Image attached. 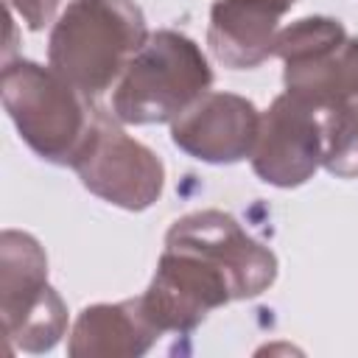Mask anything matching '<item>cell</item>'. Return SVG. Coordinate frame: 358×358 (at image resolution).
I'll list each match as a JSON object with an SVG mask.
<instances>
[{"mask_svg": "<svg viewBox=\"0 0 358 358\" xmlns=\"http://www.w3.org/2000/svg\"><path fill=\"white\" fill-rule=\"evenodd\" d=\"M145 39V14L134 0H73L50 28L48 64L92 101L115 90Z\"/></svg>", "mask_w": 358, "mask_h": 358, "instance_id": "6da1fadb", "label": "cell"}, {"mask_svg": "<svg viewBox=\"0 0 358 358\" xmlns=\"http://www.w3.org/2000/svg\"><path fill=\"white\" fill-rule=\"evenodd\" d=\"M213 70L204 50L185 34H148L112 92V115L129 126L173 123L210 92Z\"/></svg>", "mask_w": 358, "mask_h": 358, "instance_id": "7a4b0ae2", "label": "cell"}, {"mask_svg": "<svg viewBox=\"0 0 358 358\" xmlns=\"http://www.w3.org/2000/svg\"><path fill=\"white\" fill-rule=\"evenodd\" d=\"M0 95L17 134L36 157L53 165H73L98 112L81 90L50 64L17 59L6 62L0 73Z\"/></svg>", "mask_w": 358, "mask_h": 358, "instance_id": "3957f363", "label": "cell"}, {"mask_svg": "<svg viewBox=\"0 0 358 358\" xmlns=\"http://www.w3.org/2000/svg\"><path fill=\"white\" fill-rule=\"evenodd\" d=\"M285 92L319 115L358 101V36L333 17H302L277 31Z\"/></svg>", "mask_w": 358, "mask_h": 358, "instance_id": "277c9868", "label": "cell"}, {"mask_svg": "<svg viewBox=\"0 0 358 358\" xmlns=\"http://www.w3.org/2000/svg\"><path fill=\"white\" fill-rule=\"evenodd\" d=\"M0 313L8 344L25 352H48L67 333V308L48 282L45 249L20 229L0 235Z\"/></svg>", "mask_w": 358, "mask_h": 358, "instance_id": "5b68a950", "label": "cell"}, {"mask_svg": "<svg viewBox=\"0 0 358 358\" xmlns=\"http://www.w3.org/2000/svg\"><path fill=\"white\" fill-rule=\"evenodd\" d=\"M241 299L235 277L213 260L207 252L165 238L157 271L140 294L145 316L157 324L159 333H190L207 313Z\"/></svg>", "mask_w": 358, "mask_h": 358, "instance_id": "8992f818", "label": "cell"}, {"mask_svg": "<svg viewBox=\"0 0 358 358\" xmlns=\"http://www.w3.org/2000/svg\"><path fill=\"white\" fill-rule=\"evenodd\" d=\"M70 168L92 196L129 213L148 210L165 187L162 159L126 134L115 115L101 109L95 112L90 134Z\"/></svg>", "mask_w": 358, "mask_h": 358, "instance_id": "52a82bcc", "label": "cell"}, {"mask_svg": "<svg viewBox=\"0 0 358 358\" xmlns=\"http://www.w3.org/2000/svg\"><path fill=\"white\" fill-rule=\"evenodd\" d=\"M324 129L322 115L294 95L282 92L260 112V129L252 148V171L271 187H299L322 165Z\"/></svg>", "mask_w": 358, "mask_h": 358, "instance_id": "ba28073f", "label": "cell"}, {"mask_svg": "<svg viewBox=\"0 0 358 358\" xmlns=\"http://www.w3.org/2000/svg\"><path fill=\"white\" fill-rule=\"evenodd\" d=\"M260 129L257 106L235 92H207L171 123V140L187 157L210 165H235L252 157Z\"/></svg>", "mask_w": 358, "mask_h": 358, "instance_id": "9c48e42d", "label": "cell"}, {"mask_svg": "<svg viewBox=\"0 0 358 358\" xmlns=\"http://www.w3.org/2000/svg\"><path fill=\"white\" fill-rule=\"evenodd\" d=\"M165 238L185 241L215 257L241 288V299L260 296L277 280V257L224 210H196L176 218Z\"/></svg>", "mask_w": 358, "mask_h": 358, "instance_id": "30bf717a", "label": "cell"}, {"mask_svg": "<svg viewBox=\"0 0 358 358\" xmlns=\"http://www.w3.org/2000/svg\"><path fill=\"white\" fill-rule=\"evenodd\" d=\"M296 0H215L207 45L229 70H252L274 56L280 20Z\"/></svg>", "mask_w": 358, "mask_h": 358, "instance_id": "8fae6325", "label": "cell"}, {"mask_svg": "<svg viewBox=\"0 0 358 358\" xmlns=\"http://www.w3.org/2000/svg\"><path fill=\"white\" fill-rule=\"evenodd\" d=\"M162 333L145 316L140 296L123 302H98L78 313L70 338V358H137L154 347Z\"/></svg>", "mask_w": 358, "mask_h": 358, "instance_id": "7c38bea8", "label": "cell"}, {"mask_svg": "<svg viewBox=\"0 0 358 358\" xmlns=\"http://www.w3.org/2000/svg\"><path fill=\"white\" fill-rule=\"evenodd\" d=\"M324 157L322 168L338 179L358 176V101L322 115Z\"/></svg>", "mask_w": 358, "mask_h": 358, "instance_id": "4fadbf2b", "label": "cell"}, {"mask_svg": "<svg viewBox=\"0 0 358 358\" xmlns=\"http://www.w3.org/2000/svg\"><path fill=\"white\" fill-rule=\"evenodd\" d=\"M62 0H8V8L31 28V31H42L45 25L53 22L56 11H59Z\"/></svg>", "mask_w": 358, "mask_h": 358, "instance_id": "5bb4252c", "label": "cell"}]
</instances>
